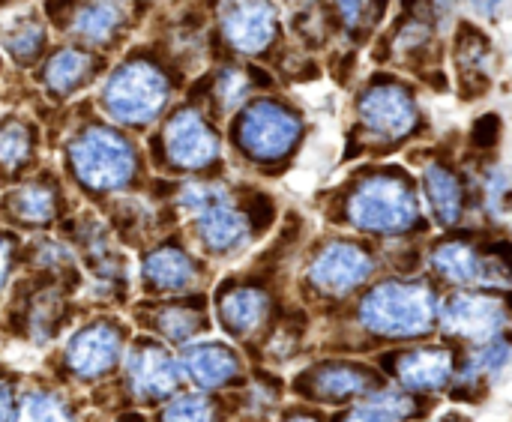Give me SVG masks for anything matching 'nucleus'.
I'll return each instance as SVG.
<instances>
[{
    "mask_svg": "<svg viewBox=\"0 0 512 422\" xmlns=\"http://www.w3.org/2000/svg\"><path fill=\"white\" fill-rule=\"evenodd\" d=\"M348 222L369 234H405L417 225V195L396 171L366 174L348 195Z\"/></svg>",
    "mask_w": 512,
    "mask_h": 422,
    "instance_id": "f257e3e1",
    "label": "nucleus"
},
{
    "mask_svg": "<svg viewBox=\"0 0 512 422\" xmlns=\"http://www.w3.org/2000/svg\"><path fill=\"white\" fill-rule=\"evenodd\" d=\"M438 300L423 282H384L360 303V321L375 336L408 339L435 324Z\"/></svg>",
    "mask_w": 512,
    "mask_h": 422,
    "instance_id": "f03ea898",
    "label": "nucleus"
},
{
    "mask_svg": "<svg viewBox=\"0 0 512 422\" xmlns=\"http://www.w3.org/2000/svg\"><path fill=\"white\" fill-rule=\"evenodd\" d=\"M69 162L81 186L93 192L123 189L135 174V150L126 138L105 126L81 132L69 147Z\"/></svg>",
    "mask_w": 512,
    "mask_h": 422,
    "instance_id": "7ed1b4c3",
    "label": "nucleus"
},
{
    "mask_svg": "<svg viewBox=\"0 0 512 422\" xmlns=\"http://www.w3.org/2000/svg\"><path fill=\"white\" fill-rule=\"evenodd\" d=\"M168 93L171 87L165 72H159L147 60H132L111 72L102 90V105L114 120L141 126L159 117L168 102Z\"/></svg>",
    "mask_w": 512,
    "mask_h": 422,
    "instance_id": "20e7f679",
    "label": "nucleus"
},
{
    "mask_svg": "<svg viewBox=\"0 0 512 422\" xmlns=\"http://www.w3.org/2000/svg\"><path fill=\"white\" fill-rule=\"evenodd\" d=\"M300 138V117L279 99H258L252 102L237 126L240 147L258 162H279L285 159Z\"/></svg>",
    "mask_w": 512,
    "mask_h": 422,
    "instance_id": "39448f33",
    "label": "nucleus"
},
{
    "mask_svg": "<svg viewBox=\"0 0 512 422\" xmlns=\"http://www.w3.org/2000/svg\"><path fill=\"white\" fill-rule=\"evenodd\" d=\"M357 117L369 129V135L381 141H402L417 129L420 108L408 87L384 78L363 90L357 102Z\"/></svg>",
    "mask_w": 512,
    "mask_h": 422,
    "instance_id": "423d86ee",
    "label": "nucleus"
},
{
    "mask_svg": "<svg viewBox=\"0 0 512 422\" xmlns=\"http://www.w3.org/2000/svg\"><path fill=\"white\" fill-rule=\"evenodd\" d=\"M432 267L441 279L471 288H512V258L501 252H477L471 243H444L432 255Z\"/></svg>",
    "mask_w": 512,
    "mask_h": 422,
    "instance_id": "0eeeda50",
    "label": "nucleus"
},
{
    "mask_svg": "<svg viewBox=\"0 0 512 422\" xmlns=\"http://www.w3.org/2000/svg\"><path fill=\"white\" fill-rule=\"evenodd\" d=\"M375 270L372 255L348 240L327 243L309 264V285L330 297H345L360 288Z\"/></svg>",
    "mask_w": 512,
    "mask_h": 422,
    "instance_id": "6e6552de",
    "label": "nucleus"
},
{
    "mask_svg": "<svg viewBox=\"0 0 512 422\" xmlns=\"http://www.w3.org/2000/svg\"><path fill=\"white\" fill-rule=\"evenodd\" d=\"M222 36L240 54H261L273 45L279 15L270 0H222Z\"/></svg>",
    "mask_w": 512,
    "mask_h": 422,
    "instance_id": "1a4fd4ad",
    "label": "nucleus"
},
{
    "mask_svg": "<svg viewBox=\"0 0 512 422\" xmlns=\"http://www.w3.org/2000/svg\"><path fill=\"white\" fill-rule=\"evenodd\" d=\"M162 141H165L168 162L177 165V168H186V171L207 168V165H213L219 159V135L204 120V114L195 111V108L177 111L168 120Z\"/></svg>",
    "mask_w": 512,
    "mask_h": 422,
    "instance_id": "9d476101",
    "label": "nucleus"
},
{
    "mask_svg": "<svg viewBox=\"0 0 512 422\" xmlns=\"http://www.w3.org/2000/svg\"><path fill=\"white\" fill-rule=\"evenodd\" d=\"M507 321V306L498 297L489 294H456L441 309V327L450 336L474 339V342H492L498 330Z\"/></svg>",
    "mask_w": 512,
    "mask_h": 422,
    "instance_id": "9b49d317",
    "label": "nucleus"
},
{
    "mask_svg": "<svg viewBox=\"0 0 512 422\" xmlns=\"http://www.w3.org/2000/svg\"><path fill=\"white\" fill-rule=\"evenodd\" d=\"M195 228H198V237L201 243L216 252V255H228V252H237L249 243V231H252V222L246 213H240L228 195V189L210 204L204 207L198 216H195Z\"/></svg>",
    "mask_w": 512,
    "mask_h": 422,
    "instance_id": "f8f14e48",
    "label": "nucleus"
},
{
    "mask_svg": "<svg viewBox=\"0 0 512 422\" xmlns=\"http://www.w3.org/2000/svg\"><path fill=\"white\" fill-rule=\"evenodd\" d=\"M120 357V336L111 324L99 321L84 327L66 348V363L81 378H96L108 372Z\"/></svg>",
    "mask_w": 512,
    "mask_h": 422,
    "instance_id": "ddd939ff",
    "label": "nucleus"
},
{
    "mask_svg": "<svg viewBox=\"0 0 512 422\" xmlns=\"http://www.w3.org/2000/svg\"><path fill=\"white\" fill-rule=\"evenodd\" d=\"M129 384L141 399H162L177 387V363L156 345H138L126 363Z\"/></svg>",
    "mask_w": 512,
    "mask_h": 422,
    "instance_id": "4468645a",
    "label": "nucleus"
},
{
    "mask_svg": "<svg viewBox=\"0 0 512 422\" xmlns=\"http://www.w3.org/2000/svg\"><path fill=\"white\" fill-rule=\"evenodd\" d=\"M396 378L408 390H438L453 375V357L444 348H420L396 357Z\"/></svg>",
    "mask_w": 512,
    "mask_h": 422,
    "instance_id": "2eb2a0df",
    "label": "nucleus"
},
{
    "mask_svg": "<svg viewBox=\"0 0 512 422\" xmlns=\"http://www.w3.org/2000/svg\"><path fill=\"white\" fill-rule=\"evenodd\" d=\"M423 192H426V201H429L438 225H444V228L459 225V219L465 213V189L447 165L435 162L423 171Z\"/></svg>",
    "mask_w": 512,
    "mask_h": 422,
    "instance_id": "dca6fc26",
    "label": "nucleus"
},
{
    "mask_svg": "<svg viewBox=\"0 0 512 422\" xmlns=\"http://www.w3.org/2000/svg\"><path fill=\"white\" fill-rule=\"evenodd\" d=\"M180 369L198 384V387H222L228 384L240 363L234 357V351H228L225 345H213V342H204V345H192L186 348L183 360H180Z\"/></svg>",
    "mask_w": 512,
    "mask_h": 422,
    "instance_id": "f3484780",
    "label": "nucleus"
},
{
    "mask_svg": "<svg viewBox=\"0 0 512 422\" xmlns=\"http://www.w3.org/2000/svg\"><path fill=\"white\" fill-rule=\"evenodd\" d=\"M141 273L153 291H186L198 279L192 258L177 246H162V249L150 252Z\"/></svg>",
    "mask_w": 512,
    "mask_h": 422,
    "instance_id": "a211bd4d",
    "label": "nucleus"
},
{
    "mask_svg": "<svg viewBox=\"0 0 512 422\" xmlns=\"http://www.w3.org/2000/svg\"><path fill=\"white\" fill-rule=\"evenodd\" d=\"M372 378L366 369L360 366H351V363H330V366H321L315 369L303 390L312 396V399H324V402H342V399H351L363 390H369Z\"/></svg>",
    "mask_w": 512,
    "mask_h": 422,
    "instance_id": "6ab92c4d",
    "label": "nucleus"
},
{
    "mask_svg": "<svg viewBox=\"0 0 512 422\" xmlns=\"http://www.w3.org/2000/svg\"><path fill=\"white\" fill-rule=\"evenodd\" d=\"M270 315V297L258 288H234L219 303V318L228 333L252 336Z\"/></svg>",
    "mask_w": 512,
    "mask_h": 422,
    "instance_id": "aec40b11",
    "label": "nucleus"
},
{
    "mask_svg": "<svg viewBox=\"0 0 512 422\" xmlns=\"http://www.w3.org/2000/svg\"><path fill=\"white\" fill-rule=\"evenodd\" d=\"M93 69H96V60H93V54H87V51H78V48H63V51H57L48 63H45V69H42V84L51 90V93H72V90H78L90 75H93Z\"/></svg>",
    "mask_w": 512,
    "mask_h": 422,
    "instance_id": "412c9836",
    "label": "nucleus"
},
{
    "mask_svg": "<svg viewBox=\"0 0 512 422\" xmlns=\"http://www.w3.org/2000/svg\"><path fill=\"white\" fill-rule=\"evenodd\" d=\"M123 24V6L114 0H96L75 12L72 33L84 39L87 45H105Z\"/></svg>",
    "mask_w": 512,
    "mask_h": 422,
    "instance_id": "4be33fe9",
    "label": "nucleus"
},
{
    "mask_svg": "<svg viewBox=\"0 0 512 422\" xmlns=\"http://www.w3.org/2000/svg\"><path fill=\"white\" fill-rule=\"evenodd\" d=\"M3 48L15 57V60H30L39 54L42 42H45V27L39 18L27 15V18H15L3 27V36H0Z\"/></svg>",
    "mask_w": 512,
    "mask_h": 422,
    "instance_id": "5701e85b",
    "label": "nucleus"
},
{
    "mask_svg": "<svg viewBox=\"0 0 512 422\" xmlns=\"http://www.w3.org/2000/svg\"><path fill=\"white\" fill-rule=\"evenodd\" d=\"M12 213L24 222H48L54 216V207H57V198H54V189L45 186V183H30V186H21L12 201H9Z\"/></svg>",
    "mask_w": 512,
    "mask_h": 422,
    "instance_id": "b1692460",
    "label": "nucleus"
},
{
    "mask_svg": "<svg viewBox=\"0 0 512 422\" xmlns=\"http://www.w3.org/2000/svg\"><path fill=\"white\" fill-rule=\"evenodd\" d=\"M252 87H255V78L246 72V69H237V66H228V69H222L219 75H216V81H213V99H216V108L219 111H234V108H240L246 99H249V93H252Z\"/></svg>",
    "mask_w": 512,
    "mask_h": 422,
    "instance_id": "393cba45",
    "label": "nucleus"
},
{
    "mask_svg": "<svg viewBox=\"0 0 512 422\" xmlns=\"http://www.w3.org/2000/svg\"><path fill=\"white\" fill-rule=\"evenodd\" d=\"M18 422H72V417L51 393H27L18 408Z\"/></svg>",
    "mask_w": 512,
    "mask_h": 422,
    "instance_id": "a878e982",
    "label": "nucleus"
},
{
    "mask_svg": "<svg viewBox=\"0 0 512 422\" xmlns=\"http://www.w3.org/2000/svg\"><path fill=\"white\" fill-rule=\"evenodd\" d=\"M201 315L192 312V309H183V306H174V309H162L159 318H156V327L165 339L171 342H189L198 330H201Z\"/></svg>",
    "mask_w": 512,
    "mask_h": 422,
    "instance_id": "bb28decb",
    "label": "nucleus"
},
{
    "mask_svg": "<svg viewBox=\"0 0 512 422\" xmlns=\"http://www.w3.org/2000/svg\"><path fill=\"white\" fill-rule=\"evenodd\" d=\"M30 129L24 123H3L0 126V168H18L30 153Z\"/></svg>",
    "mask_w": 512,
    "mask_h": 422,
    "instance_id": "cd10ccee",
    "label": "nucleus"
},
{
    "mask_svg": "<svg viewBox=\"0 0 512 422\" xmlns=\"http://www.w3.org/2000/svg\"><path fill=\"white\" fill-rule=\"evenodd\" d=\"M162 422H216V411L204 396H180L162 411Z\"/></svg>",
    "mask_w": 512,
    "mask_h": 422,
    "instance_id": "c85d7f7f",
    "label": "nucleus"
},
{
    "mask_svg": "<svg viewBox=\"0 0 512 422\" xmlns=\"http://www.w3.org/2000/svg\"><path fill=\"white\" fill-rule=\"evenodd\" d=\"M459 69L462 75L474 78V75H483L486 72V57H489V45L480 33H462L459 39Z\"/></svg>",
    "mask_w": 512,
    "mask_h": 422,
    "instance_id": "c756f323",
    "label": "nucleus"
},
{
    "mask_svg": "<svg viewBox=\"0 0 512 422\" xmlns=\"http://www.w3.org/2000/svg\"><path fill=\"white\" fill-rule=\"evenodd\" d=\"M510 198H512V192H510L507 177H504L498 168L486 171V204H489L495 213H501V210H504V204H507Z\"/></svg>",
    "mask_w": 512,
    "mask_h": 422,
    "instance_id": "7c9ffc66",
    "label": "nucleus"
},
{
    "mask_svg": "<svg viewBox=\"0 0 512 422\" xmlns=\"http://www.w3.org/2000/svg\"><path fill=\"white\" fill-rule=\"evenodd\" d=\"M333 6H336L339 21L348 30H357L363 24V18L369 15V0H333Z\"/></svg>",
    "mask_w": 512,
    "mask_h": 422,
    "instance_id": "2f4dec72",
    "label": "nucleus"
},
{
    "mask_svg": "<svg viewBox=\"0 0 512 422\" xmlns=\"http://www.w3.org/2000/svg\"><path fill=\"white\" fill-rule=\"evenodd\" d=\"M345 422H393V420H390L387 414H381V411H375V408H369V405H366V408H357V411H354V414H351Z\"/></svg>",
    "mask_w": 512,
    "mask_h": 422,
    "instance_id": "473e14b6",
    "label": "nucleus"
},
{
    "mask_svg": "<svg viewBox=\"0 0 512 422\" xmlns=\"http://www.w3.org/2000/svg\"><path fill=\"white\" fill-rule=\"evenodd\" d=\"M474 6V12H480L483 18H495L498 9L504 6V0H468Z\"/></svg>",
    "mask_w": 512,
    "mask_h": 422,
    "instance_id": "72a5a7b5",
    "label": "nucleus"
},
{
    "mask_svg": "<svg viewBox=\"0 0 512 422\" xmlns=\"http://www.w3.org/2000/svg\"><path fill=\"white\" fill-rule=\"evenodd\" d=\"M0 422H12V393L6 384H0Z\"/></svg>",
    "mask_w": 512,
    "mask_h": 422,
    "instance_id": "f704fd0d",
    "label": "nucleus"
},
{
    "mask_svg": "<svg viewBox=\"0 0 512 422\" xmlns=\"http://www.w3.org/2000/svg\"><path fill=\"white\" fill-rule=\"evenodd\" d=\"M6 273H9V243L0 237V285L6 279Z\"/></svg>",
    "mask_w": 512,
    "mask_h": 422,
    "instance_id": "c9c22d12",
    "label": "nucleus"
},
{
    "mask_svg": "<svg viewBox=\"0 0 512 422\" xmlns=\"http://www.w3.org/2000/svg\"><path fill=\"white\" fill-rule=\"evenodd\" d=\"M288 422H318V420H312V417H303V414H300V417H291Z\"/></svg>",
    "mask_w": 512,
    "mask_h": 422,
    "instance_id": "e433bc0d",
    "label": "nucleus"
}]
</instances>
